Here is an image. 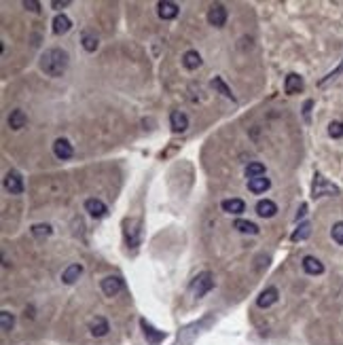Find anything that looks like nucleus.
Instances as JSON below:
<instances>
[{
	"label": "nucleus",
	"mask_w": 343,
	"mask_h": 345,
	"mask_svg": "<svg viewBox=\"0 0 343 345\" xmlns=\"http://www.w3.org/2000/svg\"><path fill=\"white\" fill-rule=\"evenodd\" d=\"M38 66L47 77H62L68 68V53L64 49H57V47L47 49L40 55Z\"/></svg>",
	"instance_id": "1"
},
{
	"label": "nucleus",
	"mask_w": 343,
	"mask_h": 345,
	"mask_svg": "<svg viewBox=\"0 0 343 345\" xmlns=\"http://www.w3.org/2000/svg\"><path fill=\"white\" fill-rule=\"evenodd\" d=\"M214 288V276L210 271H204V273H199V276L191 282V292H193V297H204V294H208L210 290Z\"/></svg>",
	"instance_id": "2"
},
{
	"label": "nucleus",
	"mask_w": 343,
	"mask_h": 345,
	"mask_svg": "<svg viewBox=\"0 0 343 345\" xmlns=\"http://www.w3.org/2000/svg\"><path fill=\"white\" fill-rule=\"evenodd\" d=\"M123 231H125V241L130 248H136L140 243V220L138 218H127L123 223Z\"/></svg>",
	"instance_id": "3"
},
{
	"label": "nucleus",
	"mask_w": 343,
	"mask_h": 345,
	"mask_svg": "<svg viewBox=\"0 0 343 345\" xmlns=\"http://www.w3.org/2000/svg\"><path fill=\"white\" fill-rule=\"evenodd\" d=\"M5 189L11 193V195H21L23 193V178L17 169H11L7 171L5 176Z\"/></svg>",
	"instance_id": "4"
},
{
	"label": "nucleus",
	"mask_w": 343,
	"mask_h": 345,
	"mask_svg": "<svg viewBox=\"0 0 343 345\" xmlns=\"http://www.w3.org/2000/svg\"><path fill=\"white\" fill-rule=\"evenodd\" d=\"M339 189L335 184L328 182L322 174H316V178H313V197H324V195H337Z\"/></svg>",
	"instance_id": "5"
},
{
	"label": "nucleus",
	"mask_w": 343,
	"mask_h": 345,
	"mask_svg": "<svg viewBox=\"0 0 343 345\" xmlns=\"http://www.w3.org/2000/svg\"><path fill=\"white\" fill-rule=\"evenodd\" d=\"M123 286L125 284H123V280L119 276H108V278L102 280V292L106 297H117L123 290Z\"/></svg>",
	"instance_id": "6"
},
{
	"label": "nucleus",
	"mask_w": 343,
	"mask_h": 345,
	"mask_svg": "<svg viewBox=\"0 0 343 345\" xmlns=\"http://www.w3.org/2000/svg\"><path fill=\"white\" fill-rule=\"evenodd\" d=\"M227 21V9L223 5H212L208 11V23L214 28H223Z\"/></svg>",
	"instance_id": "7"
},
{
	"label": "nucleus",
	"mask_w": 343,
	"mask_h": 345,
	"mask_svg": "<svg viewBox=\"0 0 343 345\" xmlns=\"http://www.w3.org/2000/svg\"><path fill=\"white\" fill-rule=\"evenodd\" d=\"M53 153H55L57 159L66 161V159H70V157L75 155V149H72V144H70L66 138H57V140L53 142Z\"/></svg>",
	"instance_id": "8"
},
{
	"label": "nucleus",
	"mask_w": 343,
	"mask_h": 345,
	"mask_svg": "<svg viewBox=\"0 0 343 345\" xmlns=\"http://www.w3.org/2000/svg\"><path fill=\"white\" fill-rule=\"evenodd\" d=\"M278 297H280V292H278L276 286H269V288H265V290L259 294V299H256V305H259L261 309H267V307H271V305L278 303Z\"/></svg>",
	"instance_id": "9"
},
{
	"label": "nucleus",
	"mask_w": 343,
	"mask_h": 345,
	"mask_svg": "<svg viewBox=\"0 0 343 345\" xmlns=\"http://www.w3.org/2000/svg\"><path fill=\"white\" fill-rule=\"evenodd\" d=\"M85 212H89V216H93V218H102V216H106L108 208H106V204L102 199L91 197V199L85 201Z\"/></svg>",
	"instance_id": "10"
},
{
	"label": "nucleus",
	"mask_w": 343,
	"mask_h": 345,
	"mask_svg": "<svg viewBox=\"0 0 343 345\" xmlns=\"http://www.w3.org/2000/svg\"><path fill=\"white\" fill-rule=\"evenodd\" d=\"M140 326H142V330H144V337L149 339V343H153V345H159L163 339H165V333L163 330H157L153 324H149L146 320H140Z\"/></svg>",
	"instance_id": "11"
},
{
	"label": "nucleus",
	"mask_w": 343,
	"mask_h": 345,
	"mask_svg": "<svg viewBox=\"0 0 343 345\" xmlns=\"http://www.w3.org/2000/svg\"><path fill=\"white\" fill-rule=\"evenodd\" d=\"M169 125H172V129H174L176 134L187 132V127H189L187 114L180 112V110H172V114H169Z\"/></svg>",
	"instance_id": "12"
},
{
	"label": "nucleus",
	"mask_w": 343,
	"mask_h": 345,
	"mask_svg": "<svg viewBox=\"0 0 343 345\" xmlns=\"http://www.w3.org/2000/svg\"><path fill=\"white\" fill-rule=\"evenodd\" d=\"M157 13H159L161 19H174L178 15V5L172 3V0H161L159 5H157Z\"/></svg>",
	"instance_id": "13"
},
{
	"label": "nucleus",
	"mask_w": 343,
	"mask_h": 345,
	"mask_svg": "<svg viewBox=\"0 0 343 345\" xmlns=\"http://www.w3.org/2000/svg\"><path fill=\"white\" fill-rule=\"evenodd\" d=\"M108 330H110L108 320L102 318V315H95V318L89 322V333L93 337H104V335H108Z\"/></svg>",
	"instance_id": "14"
},
{
	"label": "nucleus",
	"mask_w": 343,
	"mask_h": 345,
	"mask_svg": "<svg viewBox=\"0 0 343 345\" xmlns=\"http://www.w3.org/2000/svg\"><path fill=\"white\" fill-rule=\"evenodd\" d=\"M220 208H223L227 214H235V216H239V214L246 210V204H244L241 199H237V197H231V199H225L223 204H220Z\"/></svg>",
	"instance_id": "15"
},
{
	"label": "nucleus",
	"mask_w": 343,
	"mask_h": 345,
	"mask_svg": "<svg viewBox=\"0 0 343 345\" xmlns=\"http://www.w3.org/2000/svg\"><path fill=\"white\" fill-rule=\"evenodd\" d=\"M256 214L263 216V218H271V216H276L278 214V206L271 199H261L259 204H256Z\"/></svg>",
	"instance_id": "16"
},
{
	"label": "nucleus",
	"mask_w": 343,
	"mask_h": 345,
	"mask_svg": "<svg viewBox=\"0 0 343 345\" xmlns=\"http://www.w3.org/2000/svg\"><path fill=\"white\" fill-rule=\"evenodd\" d=\"M284 89H286V93L288 95H295V93H299L303 89V79L299 77V75H288L286 77V81H284Z\"/></svg>",
	"instance_id": "17"
},
{
	"label": "nucleus",
	"mask_w": 343,
	"mask_h": 345,
	"mask_svg": "<svg viewBox=\"0 0 343 345\" xmlns=\"http://www.w3.org/2000/svg\"><path fill=\"white\" fill-rule=\"evenodd\" d=\"M303 271L309 273V276H320V273H324V265L316 256H305L303 258Z\"/></svg>",
	"instance_id": "18"
},
{
	"label": "nucleus",
	"mask_w": 343,
	"mask_h": 345,
	"mask_svg": "<svg viewBox=\"0 0 343 345\" xmlns=\"http://www.w3.org/2000/svg\"><path fill=\"white\" fill-rule=\"evenodd\" d=\"M81 273H83V265H81V263L70 265V267H66L64 273H62V282H64V284H75V282L81 278Z\"/></svg>",
	"instance_id": "19"
},
{
	"label": "nucleus",
	"mask_w": 343,
	"mask_h": 345,
	"mask_svg": "<svg viewBox=\"0 0 343 345\" xmlns=\"http://www.w3.org/2000/svg\"><path fill=\"white\" fill-rule=\"evenodd\" d=\"M70 28H72V21H70L68 15H64V13L55 15V19H53V32L55 34H66Z\"/></svg>",
	"instance_id": "20"
},
{
	"label": "nucleus",
	"mask_w": 343,
	"mask_h": 345,
	"mask_svg": "<svg viewBox=\"0 0 343 345\" xmlns=\"http://www.w3.org/2000/svg\"><path fill=\"white\" fill-rule=\"evenodd\" d=\"M269 186H271V180L265 178V176L250 178V180H248V189H250V193H265Z\"/></svg>",
	"instance_id": "21"
},
{
	"label": "nucleus",
	"mask_w": 343,
	"mask_h": 345,
	"mask_svg": "<svg viewBox=\"0 0 343 345\" xmlns=\"http://www.w3.org/2000/svg\"><path fill=\"white\" fill-rule=\"evenodd\" d=\"M182 64L187 70H197L199 66H202V55H199L197 51H187L182 55Z\"/></svg>",
	"instance_id": "22"
},
{
	"label": "nucleus",
	"mask_w": 343,
	"mask_h": 345,
	"mask_svg": "<svg viewBox=\"0 0 343 345\" xmlns=\"http://www.w3.org/2000/svg\"><path fill=\"white\" fill-rule=\"evenodd\" d=\"M26 125V112L23 110H13L11 114H9V127L11 129H15V132H17V129H21Z\"/></svg>",
	"instance_id": "23"
},
{
	"label": "nucleus",
	"mask_w": 343,
	"mask_h": 345,
	"mask_svg": "<svg viewBox=\"0 0 343 345\" xmlns=\"http://www.w3.org/2000/svg\"><path fill=\"white\" fill-rule=\"evenodd\" d=\"M233 227L237 229L239 233H248V235H256V233H259V227H256L254 223H250V220H241V218H237Z\"/></svg>",
	"instance_id": "24"
},
{
	"label": "nucleus",
	"mask_w": 343,
	"mask_h": 345,
	"mask_svg": "<svg viewBox=\"0 0 343 345\" xmlns=\"http://www.w3.org/2000/svg\"><path fill=\"white\" fill-rule=\"evenodd\" d=\"M309 235H311V225H309V223H301V225L297 227V231L290 235V239H292V241H303V239H307Z\"/></svg>",
	"instance_id": "25"
},
{
	"label": "nucleus",
	"mask_w": 343,
	"mask_h": 345,
	"mask_svg": "<svg viewBox=\"0 0 343 345\" xmlns=\"http://www.w3.org/2000/svg\"><path fill=\"white\" fill-rule=\"evenodd\" d=\"M212 87H214V89H218V91H220L225 97H229V100H235V95L231 93V89L227 87V85H225V81H223L220 77H214V79H212Z\"/></svg>",
	"instance_id": "26"
},
{
	"label": "nucleus",
	"mask_w": 343,
	"mask_h": 345,
	"mask_svg": "<svg viewBox=\"0 0 343 345\" xmlns=\"http://www.w3.org/2000/svg\"><path fill=\"white\" fill-rule=\"evenodd\" d=\"M13 324H15V318H13V313H9V311H0V328H3V333H9V330H13Z\"/></svg>",
	"instance_id": "27"
},
{
	"label": "nucleus",
	"mask_w": 343,
	"mask_h": 345,
	"mask_svg": "<svg viewBox=\"0 0 343 345\" xmlns=\"http://www.w3.org/2000/svg\"><path fill=\"white\" fill-rule=\"evenodd\" d=\"M246 176L248 178H259V176H265V165L259 163V161H254L246 167Z\"/></svg>",
	"instance_id": "28"
},
{
	"label": "nucleus",
	"mask_w": 343,
	"mask_h": 345,
	"mask_svg": "<svg viewBox=\"0 0 343 345\" xmlns=\"http://www.w3.org/2000/svg\"><path fill=\"white\" fill-rule=\"evenodd\" d=\"M83 47H85V51L93 53V51L97 49V36L91 34V32H85V34H83Z\"/></svg>",
	"instance_id": "29"
},
{
	"label": "nucleus",
	"mask_w": 343,
	"mask_h": 345,
	"mask_svg": "<svg viewBox=\"0 0 343 345\" xmlns=\"http://www.w3.org/2000/svg\"><path fill=\"white\" fill-rule=\"evenodd\" d=\"M328 136L331 138H343V123L341 121H333L328 125Z\"/></svg>",
	"instance_id": "30"
},
{
	"label": "nucleus",
	"mask_w": 343,
	"mask_h": 345,
	"mask_svg": "<svg viewBox=\"0 0 343 345\" xmlns=\"http://www.w3.org/2000/svg\"><path fill=\"white\" fill-rule=\"evenodd\" d=\"M331 235H333V239L339 243V246H343V223H335L333 225Z\"/></svg>",
	"instance_id": "31"
},
{
	"label": "nucleus",
	"mask_w": 343,
	"mask_h": 345,
	"mask_svg": "<svg viewBox=\"0 0 343 345\" xmlns=\"http://www.w3.org/2000/svg\"><path fill=\"white\" fill-rule=\"evenodd\" d=\"M32 233H34L36 237H40V235H51V227H49V225H34V227H32Z\"/></svg>",
	"instance_id": "32"
},
{
	"label": "nucleus",
	"mask_w": 343,
	"mask_h": 345,
	"mask_svg": "<svg viewBox=\"0 0 343 345\" xmlns=\"http://www.w3.org/2000/svg\"><path fill=\"white\" fill-rule=\"evenodd\" d=\"M23 7H26L28 11H32V13H38V11H40V5L36 3V0H23Z\"/></svg>",
	"instance_id": "33"
},
{
	"label": "nucleus",
	"mask_w": 343,
	"mask_h": 345,
	"mask_svg": "<svg viewBox=\"0 0 343 345\" xmlns=\"http://www.w3.org/2000/svg\"><path fill=\"white\" fill-rule=\"evenodd\" d=\"M339 72H343V62H341V66H339V68H337V70H333V72H331V75H328V77H326V79H324V81H320V85H324V83H326V81H331V79H335V77H337V75H339Z\"/></svg>",
	"instance_id": "34"
},
{
	"label": "nucleus",
	"mask_w": 343,
	"mask_h": 345,
	"mask_svg": "<svg viewBox=\"0 0 343 345\" xmlns=\"http://www.w3.org/2000/svg\"><path fill=\"white\" fill-rule=\"evenodd\" d=\"M68 5H70V0H62V3H60V0H53V3H51L53 9H62V7H68Z\"/></svg>",
	"instance_id": "35"
},
{
	"label": "nucleus",
	"mask_w": 343,
	"mask_h": 345,
	"mask_svg": "<svg viewBox=\"0 0 343 345\" xmlns=\"http://www.w3.org/2000/svg\"><path fill=\"white\" fill-rule=\"evenodd\" d=\"M311 100H307V102H305V110H303V114H305V119H309V108H311Z\"/></svg>",
	"instance_id": "36"
},
{
	"label": "nucleus",
	"mask_w": 343,
	"mask_h": 345,
	"mask_svg": "<svg viewBox=\"0 0 343 345\" xmlns=\"http://www.w3.org/2000/svg\"><path fill=\"white\" fill-rule=\"evenodd\" d=\"M305 212H307V206L303 204V206H301V210H299V214H297V220H299V218H303V216H305Z\"/></svg>",
	"instance_id": "37"
}]
</instances>
